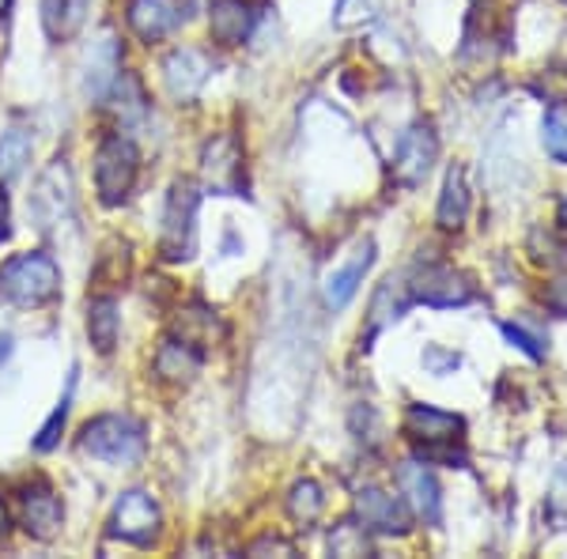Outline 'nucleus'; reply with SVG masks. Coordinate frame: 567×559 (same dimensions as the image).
<instances>
[{
    "mask_svg": "<svg viewBox=\"0 0 567 559\" xmlns=\"http://www.w3.org/2000/svg\"><path fill=\"white\" fill-rule=\"evenodd\" d=\"M405 435L416 443L420 462L465 465V451H462L465 420L454 416V412H443V408H432V405H409Z\"/></svg>",
    "mask_w": 567,
    "mask_h": 559,
    "instance_id": "f257e3e1",
    "label": "nucleus"
},
{
    "mask_svg": "<svg viewBox=\"0 0 567 559\" xmlns=\"http://www.w3.org/2000/svg\"><path fill=\"white\" fill-rule=\"evenodd\" d=\"M61 291V269L50 253H20L0 265V299L12 307H42Z\"/></svg>",
    "mask_w": 567,
    "mask_h": 559,
    "instance_id": "f03ea898",
    "label": "nucleus"
},
{
    "mask_svg": "<svg viewBox=\"0 0 567 559\" xmlns=\"http://www.w3.org/2000/svg\"><path fill=\"white\" fill-rule=\"evenodd\" d=\"M144 446H148L144 427L130 416H114V412L91 420L80 435V451L106 465H136L144 457Z\"/></svg>",
    "mask_w": 567,
    "mask_h": 559,
    "instance_id": "7ed1b4c3",
    "label": "nucleus"
},
{
    "mask_svg": "<svg viewBox=\"0 0 567 559\" xmlns=\"http://www.w3.org/2000/svg\"><path fill=\"white\" fill-rule=\"evenodd\" d=\"M197 205L200 194L194 182H175L163 208V231H159V253L167 261H189L197 246Z\"/></svg>",
    "mask_w": 567,
    "mask_h": 559,
    "instance_id": "20e7f679",
    "label": "nucleus"
},
{
    "mask_svg": "<svg viewBox=\"0 0 567 559\" xmlns=\"http://www.w3.org/2000/svg\"><path fill=\"white\" fill-rule=\"evenodd\" d=\"M136 170H141V155H136L133 141H125V136H106L95 155L99 200H103V205H122L136 182Z\"/></svg>",
    "mask_w": 567,
    "mask_h": 559,
    "instance_id": "39448f33",
    "label": "nucleus"
},
{
    "mask_svg": "<svg viewBox=\"0 0 567 559\" xmlns=\"http://www.w3.org/2000/svg\"><path fill=\"white\" fill-rule=\"evenodd\" d=\"M72 205H76V194H72V170L65 159H53L50 167L39 174L31 189V216L42 231H53L65 219H72Z\"/></svg>",
    "mask_w": 567,
    "mask_h": 559,
    "instance_id": "423d86ee",
    "label": "nucleus"
},
{
    "mask_svg": "<svg viewBox=\"0 0 567 559\" xmlns=\"http://www.w3.org/2000/svg\"><path fill=\"white\" fill-rule=\"evenodd\" d=\"M405 291L413 302L424 307H465L473 302V283L454 272L451 265H420V269L405 272Z\"/></svg>",
    "mask_w": 567,
    "mask_h": 559,
    "instance_id": "0eeeda50",
    "label": "nucleus"
},
{
    "mask_svg": "<svg viewBox=\"0 0 567 559\" xmlns=\"http://www.w3.org/2000/svg\"><path fill=\"white\" fill-rule=\"evenodd\" d=\"M435 155H439V141H435V130L427 122H416L401 133L398 141V152H393V182L398 186H420V182L432 174L435 167Z\"/></svg>",
    "mask_w": 567,
    "mask_h": 559,
    "instance_id": "6e6552de",
    "label": "nucleus"
},
{
    "mask_svg": "<svg viewBox=\"0 0 567 559\" xmlns=\"http://www.w3.org/2000/svg\"><path fill=\"white\" fill-rule=\"evenodd\" d=\"M159 526H163L159 503L148 491L133 488L114 503V518H110V534L114 537L130 540V545H152L159 537Z\"/></svg>",
    "mask_w": 567,
    "mask_h": 559,
    "instance_id": "1a4fd4ad",
    "label": "nucleus"
},
{
    "mask_svg": "<svg viewBox=\"0 0 567 559\" xmlns=\"http://www.w3.org/2000/svg\"><path fill=\"white\" fill-rule=\"evenodd\" d=\"M200 174L213 194H243V144L239 136L219 133L200 152Z\"/></svg>",
    "mask_w": 567,
    "mask_h": 559,
    "instance_id": "9d476101",
    "label": "nucleus"
},
{
    "mask_svg": "<svg viewBox=\"0 0 567 559\" xmlns=\"http://www.w3.org/2000/svg\"><path fill=\"white\" fill-rule=\"evenodd\" d=\"M117 76H122V42L103 31L84 53V95L91 103H106Z\"/></svg>",
    "mask_w": 567,
    "mask_h": 559,
    "instance_id": "9b49d317",
    "label": "nucleus"
},
{
    "mask_svg": "<svg viewBox=\"0 0 567 559\" xmlns=\"http://www.w3.org/2000/svg\"><path fill=\"white\" fill-rule=\"evenodd\" d=\"M398 491L405 495L409 515H416L424 526H439L443 518V499H439V484L427 462H405L398 469Z\"/></svg>",
    "mask_w": 567,
    "mask_h": 559,
    "instance_id": "f8f14e48",
    "label": "nucleus"
},
{
    "mask_svg": "<svg viewBox=\"0 0 567 559\" xmlns=\"http://www.w3.org/2000/svg\"><path fill=\"white\" fill-rule=\"evenodd\" d=\"M208 76H213V61H208V53L200 50H175L167 61H163V84H167L171 95L178 99V103H194V99L205 91Z\"/></svg>",
    "mask_w": 567,
    "mask_h": 559,
    "instance_id": "ddd939ff",
    "label": "nucleus"
},
{
    "mask_svg": "<svg viewBox=\"0 0 567 559\" xmlns=\"http://www.w3.org/2000/svg\"><path fill=\"white\" fill-rule=\"evenodd\" d=\"M374 265V242L371 238H363L360 246H355V253L349 261L341 265V269H333L322 283V299L329 310H344L352 302V296L360 291L363 277H368V269Z\"/></svg>",
    "mask_w": 567,
    "mask_h": 559,
    "instance_id": "4468645a",
    "label": "nucleus"
},
{
    "mask_svg": "<svg viewBox=\"0 0 567 559\" xmlns=\"http://www.w3.org/2000/svg\"><path fill=\"white\" fill-rule=\"evenodd\" d=\"M355 515H360L363 526L374 529V534H390V537L409 534V507L390 491H379V488L360 491Z\"/></svg>",
    "mask_w": 567,
    "mask_h": 559,
    "instance_id": "2eb2a0df",
    "label": "nucleus"
},
{
    "mask_svg": "<svg viewBox=\"0 0 567 559\" xmlns=\"http://www.w3.org/2000/svg\"><path fill=\"white\" fill-rule=\"evenodd\" d=\"M182 20H186L182 0H133L130 4V27L144 42L167 39L171 31H178Z\"/></svg>",
    "mask_w": 567,
    "mask_h": 559,
    "instance_id": "dca6fc26",
    "label": "nucleus"
},
{
    "mask_svg": "<svg viewBox=\"0 0 567 559\" xmlns=\"http://www.w3.org/2000/svg\"><path fill=\"white\" fill-rule=\"evenodd\" d=\"M254 23H258V12L250 0H213L208 8V34L219 45H243L250 39Z\"/></svg>",
    "mask_w": 567,
    "mask_h": 559,
    "instance_id": "f3484780",
    "label": "nucleus"
},
{
    "mask_svg": "<svg viewBox=\"0 0 567 559\" xmlns=\"http://www.w3.org/2000/svg\"><path fill=\"white\" fill-rule=\"evenodd\" d=\"M61 521H65V507L50 488L23 491V529L34 540H53L61 534Z\"/></svg>",
    "mask_w": 567,
    "mask_h": 559,
    "instance_id": "a211bd4d",
    "label": "nucleus"
},
{
    "mask_svg": "<svg viewBox=\"0 0 567 559\" xmlns=\"http://www.w3.org/2000/svg\"><path fill=\"white\" fill-rule=\"evenodd\" d=\"M87 20V0H42V31L53 42H69Z\"/></svg>",
    "mask_w": 567,
    "mask_h": 559,
    "instance_id": "6ab92c4d",
    "label": "nucleus"
},
{
    "mask_svg": "<svg viewBox=\"0 0 567 559\" xmlns=\"http://www.w3.org/2000/svg\"><path fill=\"white\" fill-rule=\"evenodd\" d=\"M197 371H200V352L186 341H167L159 348V355H155V374L175 382V386H189L197 379Z\"/></svg>",
    "mask_w": 567,
    "mask_h": 559,
    "instance_id": "aec40b11",
    "label": "nucleus"
},
{
    "mask_svg": "<svg viewBox=\"0 0 567 559\" xmlns=\"http://www.w3.org/2000/svg\"><path fill=\"white\" fill-rule=\"evenodd\" d=\"M470 216V186H465V170L462 167H451L446 170V182H443V194H439V208H435V219L443 231H458Z\"/></svg>",
    "mask_w": 567,
    "mask_h": 559,
    "instance_id": "412c9836",
    "label": "nucleus"
},
{
    "mask_svg": "<svg viewBox=\"0 0 567 559\" xmlns=\"http://www.w3.org/2000/svg\"><path fill=\"white\" fill-rule=\"evenodd\" d=\"M117 333H122V314H117L114 299H91L87 302V337L99 352H114Z\"/></svg>",
    "mask_w": 567,
    "mask_h": 559,
    "instance_id": "4be33fe9",
    "label": "nucleus"
},
{
    "mask_svg": "<svg viewBox=\"0 0 567 559\" xmlns=\"http://www.w3.org/2000/svg\"><path fill=\"white\" fill-rule=\"evenodd\" d=\"M219 337H224V325H219L216 310H205V307L182 310V318H178V341L194 344L197 352H200V348L216 344Z\"/></svg>",
    "mask_w": 567,
    "mask_h": 559,
    "instance_id": "5701e85b",
    "label": "nucleus"
},
{
    "mask_svg": "<svg viewBox=\"0 0 567 559\" xmlns=\"http://www.w3.org/2000/svg\"><path fill=\"white\" fill-rule=\"evenodd\" d=\"M31 148H34V136L23 125H12V130L0 136V178L23 174L27 159H31Z\"/></svg>",
    "mask_w": 567,
    "mask_h": 559,
    "instance_id": "b1692460",
    "label": "nucleus"
},
{
    "mask_svg": "<svg viewBox=\"0 0 567 559\" xmlns=\"http://www.w3.org/2000/svg\"><path fill=\"white\" fill-rule=\"evenodd\" d=\"M322 507H326V495L318 488L315 480H299L291 484L288 491V515L299 521V526H315L322 518Z\"/></svg>",
    "mask_w": 567,
    "mask_h": 559,
    "instance_id": "393cba45",
    "label": "nucleus"
},
{
    "mask_svg": "<svg viewBox=\"0 0 567 559\" xmlns=\"http://www.w3.org/2000/svg\"><path fill=\"white\" fill-rule=\"evenodd\" d=\"M329 552L333 556H374L371 540H368V526H355V521H341L329 534Z\"/></svg>",
    "mask_w": 567,
    "mask_h": 559,
    "instance_id": "a878e982",
    "label": "nucleus"
},
{
    "mask_svg": "<svg viewBox=\"0 0 567 559\" xmlns=\"http://www.w3.org/2000/svg\"><path fill=\"white\" fill-rule=\"evenodd\" d=\"M72 390H76V366H72V374H69V386H65V393H61L58 408L50 412V420H45V424H42V431H39V438H34V451H53V446H58V438H61V427H65V420H69Z\"/></svg>",
    "mask_w": 567,
    "mask_h": 559,
    "instance_id": "bb28decb",
    "label": "nucleus"
},
{
    "mask_svg": "<svg viewBox=\"0 0 567 559\" xmlns=\"http://www.w3.org/2000/svg\"><path fill=\"white\" fill-rule=\"evenodd\" d=\"M110 95L117 99V106H114V110H117V117H122L125 125H130V122H141L144 110H148V106H144L141 84H136L133 76H125V72L117 76V84H114V91H110Z\"/></svg>",
    "mask_w": 567,
    "mask_h": 559,
    "instance_id": "cd10ccee",
    "label": "nucleus"
},
{
    "mask_svg": "<svg viewBox=\"0 0 567 559\" xmlns=\"http://www.w3.org/2000/svg\"><path fill=\"white\" fill-rule=\"evenodd\" d=\"M542 136H545V152L553 155L556 163H567V110L553 106L542 122Z\"/></svg>",
    "mask_w": 567,
    "mask_h": 559,
    "instance_id": "c85d7f7f",
    "label": "nucleus"
},
{
    "mask_svg": "<svg viewBox=\"0 0 567 559\" xmlns=\"http://www.w3.org/2000/svg\"><path fill=\"white\" fill-rule=\"evenodd\" d=\"M374 20H379V0H337L333 23L341 27V31H352V27H363Z\"/></svg>",
    "mask_w": 567,
    "mask_h": 559,
    "instance_id": "c756f323",
    "label": "nucleus"
},
{
    "mask_svg": "<svg viewBox=\"0 0 567 559\" xmlns=\"http://www.w3.org/2000/svg\"><path fill=\"white\" fill-rule=\"evenodd\" d=\"M503 337H507L511 344H518L529 360H545V337L529 333L526 325H515V322H503Z\"/></svg>",
    "mask_w": 567,
    "mask_h": 559,
    "instance_id": "7c9ffc66",
    "label": "nucleus"
},
{
    "mask_svg": "<svg viewBox=\"0 0 567 559\" xmlns=\"http://www.w3.org/2000/svg\"><path fill=\"white\" fill-rule=\"evenodd\" d=\"M545 307L553 310L556 318H567V277L564 280H553L545 288Z\"/></svg>",
    "mask_w": 567,
    "mask_h": 559,
    "instance_id": "2f4dec72",
    "label": "nucleus"
},
{
    "mask_svg": "<svg viewBox=\"0 0 567 559\" xmlns=\"http://www.w3.org/2000/svg\"><path fill=\"white\" fill-rule=\"evenodd\" d=\"M250 556H269V552H277V556H296V545H288V540H280V537H261V540H254L250 548H246Z\"/></svg>",
    "mask_w": 567,
    "mask_h": 559,
    "instance_id": "473e14b6",
    "label": "nucleus"
},
{
    "mask_svg": "<svg viewBox=\"0 0 567 559\" xmlns=\"http://www.w3.org/2000/svg\"><path fill=\"white\" fill-rule=\"evenodd\" d=\"M12 235V205H8V194L0 189V242Z\"/></svg>",
    "mask_w": 567,
    "mask_h": 559,
    "instance_id": "72a5a7b5",
    "label": "nucleus"
},
{
    "mask_svg": "<svg viewBox=\"0 0 567 559\" xmlns=\"http://www.w3.org/2000/svg\"><path fill=\"white\" fill-rule=\"evenodd\" d=\"M424 363H427V366H432V371L439 374V363H446V366H458V355H454V352L439 355V352H435V348H427V352H424Z\"/></svg>",
    "mask_w": 567,
    "mask_h": 559,
    "instance_id": "f704fd0d",
    "label": "nucleus"
},
{
    "mask_svg": "<svg viewBox=\"0 0 567 559\" xmlns=\"http://www.w3.org/2000/svg\"><path fill=\"white\" fill-rule=\"evenodd\" d=\"M8 537V507H4V499H0V540Z\"/></svg>",
    "mask_w": 567,
    "mask_h": 559,
    "instance_id": "c9c22d12",
    "label": "nucleus"
},
{
    "mask_svg": "<svg viewBox=\"0 0 567 559\" xmlns=\"http://www.w3.org/2000/svg\"><path fill=\"white\" fill-rule=\"evenodd\" d=\"M556 216H560V224L567 227V194L560 197V205H556Z\"/></svg>",
    "mask_w": 567,
    "mask_h": 559,
    "instance_id": "e433bc0d",
    "label": "nucleus"
},
{
    "mask_svg": "<svg viewBox=\"0 0 567 559\" xmlns=\"http://www.w3.org/2000/svg\"><path fill=\"white\" fill-rule=\"evenodd\" d=\"M8 8H12V0H0V20L8 15Z\"/></svg>",
    "mask_w": 567,
    "mask_h": 559,
    "instance_id": "4c0bfd02",
    "label": "nucleus"
}]
</instances>
